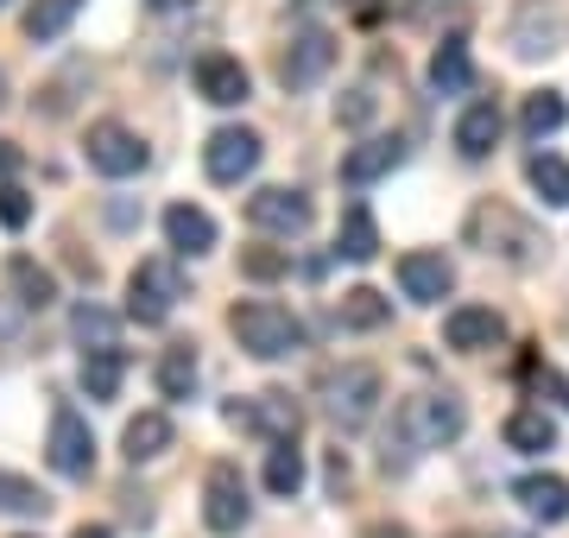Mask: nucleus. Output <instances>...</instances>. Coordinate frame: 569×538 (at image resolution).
I'll return each instance as SVG.
<instances>
[{
  "label": "nucleus",
  "instance_id": "obj_34",
  "mask_svg": "<svg viewBox=\"0 0 569 538\" xmlns=\"http://www.w3.org/2000/svg\"><path fill=\"white\" fill-rule=\"evenodd\" d=\"M32 222V197L20 185H0V228H26Z\"/></svg>",
  "mask_w": 569,
  "mask_h": 538
},
{
  "label": "nucleus",
  "instance_id": "obj_19",
  "mask_svg": "<svg viewBox=\"0 0 569 538\" xmlns=\"http://www.w3.org/2000/svg\"><path fill=\"white\" fill-rule=\"evenodd\" d=\"M512 500H519L531 519H545V526L569 519V481L563 476H519L512 481Z\"/></svg>",
  "mask_w": 569,
  "mask_h": 538
},
{
  "label": "nucleus",
  "instance_id": "obj_3",
  "mask_svg": "<svg viewBox=\"0 0 569 538\" xmlns=\"http://www.w3.org/2000/svg\"><path fill=\"white\" fill-rule=\"evenodd\" d=\"M380 399H387V380H380V368H367V361H348L342 373L323 380V412L336 431H361L367 418L380 412Z\"/></svg>",
  "mask_w": 569,
  "mask_h": 538
},
{
  "label": "nucleus",
  "instance_id": "obj_39",
  "mask_svg": "<svg viewBox=\"0 0 569 538\" xmlns=\"http://www.w3.org/2000/svg\"><path fill=\"white\" fill-rule=\"evenodd\" d=\"M0 171H20V152H13V140H0Z\"/></svg>",
  "mask_w": 569,
  "mask_h": 538
},
{
  "label": "nucleus",
  "instance_id": "obj_10",
  "mask_svg": "<svg viewBox=\"0 0 569 538\" xmlns=\"http://www.w3.org/2000/svg\"><path fill=\"white\" fill-rule=\"evenodd\" d=\"M336 70V39H329L323 26H305L298 39H291V51L279 58V83L291 89V96H305V89H317Z\"/></svg>",
  "mask_w": 569,
  "mask_h": 538
},
{
  "label": "nucleus",
  "instance_id": "obj_42",
  "mask_svg": "<svg viewBox=\"0 0 569 538\" xmlns=\"http://www.w3.org/2000/svg\"><path fill=\"white\" fill-rule=\"evenodd\" d=\"M0 108H7V77H0Z\"/></svg>",
  "mask_w": 569,
  "mask_h": 538
},
{
  "label": "nucleus",
  "instance_id": "obj_37",
  "mask_svg": "<svg viewBox=\"0 0 569 538\" xmlns=\"http://www.w3.org/2000/svg\"><path fill=\"white\" fill-rule=\"evenodd\" d=\"M545 393H550V399H557V406L569 412V380H563V373H550V368H545Z\"/></svg>",
  "mask_w": 569,
  "mask_h": 538
},
{
  "label": "nucleus",
  "instance_id": "obj_24",
  "mask_svg": "<svg viewBox=\"0 0 569 538\" xmlns=\"http://www.w3.org/2000/svg\"><path fill=\"white\" fill-rule=\"evenodd\" d=\"M77 13H82V0H32V7H26V39H32V44L63 39Z\"/></svg>",
  "mask_w": 569,
  "mask_h": 538
},
{
  "label": "nucleus",
  "instance_id": "obj_21",
  "mask_svg": "<svg viewBox=\"0 0 569 538\" xmlns=\"http://www.w3.org/2000/svg\"><path fill=\"white\" fill-rule=\"evenodd\" d=\"M468 83H475V58H468V44L443 39L437 44V58H430V89H437V96H462Z\"/></svg>",
  "mask_w": 569,
  "mask_h": 538
},
{
  "label": "nucleus",
  "instance_id": "obj_23",
  "mask_svg": "<svg viewBox=\"0 0 569 538\" xmlns=\"http://www.w3.org/2000/svg\"><path fill=\"white\" fill-rule=\"evenodd\" d=\"M526 178H531V190H538V203L545 209H569V166L557 159V152H531Z\"/></svg>",
  "mask_w": 569,
  "mask_h": 538
},
{
  "label": "nucleus",
  "instance_id": "obj_5",
  "mask_svg": "<svg viewBox=\"0 0 569 538\" xmlns=\"http://www.w3.org/2000/svg\"><path fill=\"white\" fill-rule=\"evenodd\" d=\"M228 425H241V431L266 437V444H298V425H305V412H298V399L291 393H253V399H234V406H222Z\"/></svg>",
  "mask_w": 569,
  "mask_h": 538
},
{
  "label": "nucleus",
  "instance_id": "obj_15",
  "mask_svg": "<svg viewBox=\"0 0 569 538\" xmlns=\"http://www.w3.org/2000/svg\"><path fill=\"white\" fill-rule=\"evenodd\" d=\"M247 63L228 58V51H209V58H197V96L216 108H241L247 102Z\"/></svg>",
  "mask_w": 569,
  "mask_h": 538
},
{
  "label": "nucleus",
  "instance_id": "obj_11",
  "mask_svg": "<svg viewBox=\"0 0 569 538\" xmlns=\"http://www.w3.org/2000/svg\"><path fill=\"white\" fill-rule=\"evenodd\" d=\"M310 216H317L310 197L305 190H291V185H266V190L247 197V222L260 228V235H284V241H291V235H305L310 228Z\"/></svg>",
  "mask_w": 569,
  "mask_h": 538
},
{
  "label": "nucleus",
  "instance_id": "obj_8",
  "mask_svg": "<svg viewBox=\"0 0 569 538\" xmlns=\"http://www.w3.org/2000/svg\"><path fill=\"white\" fill-rule=\"evenodd\" d=\"M82 152H89V166L102 171V178H133V171H146V159H152L146 140L121 121H96L89 140H82Z\"/></svg>",
  "mask_w": 569,
  "mask_h": 538
},
{
  "label": "nucleus",
  "instance_id": "obj_14",
  "mask_svg": "<svg viewBox=\"0 0 569 538\" xmlns=\"http://www.w3.org/2000/svg\"><path fill=\"white\" fill-rule=\"evenodd\" d=\"M500 336H507V323H500L493 305H456V311L443 317V342H449V349H462V355L493 349Z\"/></svg>",
  "mask_w": 569,
  "mask_h": 538
},
{
  "label": "nucleus",
  "instance_id": "obj_40",
  "mask_svg": "<svg viewBox=\"0 0 569 538\" xmlns=\"http://www.w3.org/2000/svg\"><path fill=\"white\" fill-rule=\"evenodd\" d=\"M70 538H114V532H108V526H77Z\"/></svg>",
  "mask_w": 569,
  "mask_h": 538
},
{
  "label": "nucleus",
  "instance_id": "obj_35",
  "mask_svg": "<svg viewBox=\"0 0 569 538\" xmlns=\"http://www.w3.org/2000/svg\"><path fill=\"white\" fill-rule=\"evenodd\" d=\"M373 108H380V102H373V89H348V102H336V121H342V127H367V121H373Z\"/></svg>",
  "mask_w": 569,
  "mask_h": 538
},
{
  "label": "nucleus",
  "instance_id": "obj_2",
  "mask_svg": "<svg viewBox=\"0 0 569 538\" xmlns=\"http://www.w3.org/2000/svg\"><path fill=\"white\" fill-rule=\"evenodd\" d=\"M228 330H234V342H241L253 361H279V355L305 349V323L284 311V305H272V298L234 305V311H228Z\"/></svg>",
  "mask_w": 569,
  "mask_h": 538
},
{
  "label": "nucleus",
  "instance_id": "obj_7",
  "mask_svg": "<svg viewBox=\"0 0 569 538\" xmlns=\"http://www.w3.org/2000/svg\"><path fill=\"white\" fill-rule=\"evenodd\" d=\"M44 456H51V469H58L63 481H82L96 469V431H89V418H82L77 406H58V412H51Z\"/></svg>",
  "mask_w": 569,
  "mask_h": 538
},
{
  "label": "nucleus",
  "instance_id": "obj_25",
  "mask_svg": "<svg viewBox=\"0 0 569 538\" xmlns=\"http://www.w3.org/2000/svg\"><path fill=\"white\" fill-rule=\"evenodd\" d=\"M336 311H342L348 330H387V323H392V298H380L373 286H355V291H342V305H336Z\"/></svg>",
  "mask_w": 569,
  "mask_h": 538
},
{
  "label": "nucleus",
  "instance_id": "obj_9",
  "mask_svg": "<svg viewBox=\"0 0 569 538\" xmlns=\"http://www.w3.org/2000/svg\"><path fill=\"white\" fill-rule=\"evenodd\" d=\"M266 140L253 133V127H216L203 146V171L216 178V185H241V178H253V166H260Z\"/></svg>",
  "mask_w": 569,
  "mask_h": 538
},
{
  "label": "nucleus",
  "instance_id": "obj_20",
  "mask_svg": "<svg viewBox=\"0 0 569 538\" xmlns=\"http://www.w3.org/2000/svg\"><path fill=\"white\" fill-rule=\"evenodd\" d=\"M171 450V418L164 412H140V418H127V431H121V456L140 469V462H159V456Z\"/></svg>",
  "mask_w": 569,
  "mask_h": 538
},
{
  "label": "nucleus",
  "instance_id": "obj_43",
  "mask_svg": "<svg viewBox=\"0 0 569 538\" xmlns=\"http://www.w3.org/2000/svg\"><path fill=\"white\" fill-rule=\"evenodd\" d=\"M0 7H7V0H0Z\"/></svg>",
  "mask_w": 569,
  "mask_h": 538
},
{
  "label": "nucleus",
  "instance_id": "obj_38",
  "mask_svg": "<svg viewBox=\"0 0 569 538\" xmlns=\"http://www.w3.org/2000/svg\"><path fill=\"white\" fill-rule=\"evenodd\" d=\"M361 538H411V526H392V519H380V526H367Z\"/></svg>",
  "mask_w": 569,
  "mask_h": 538
},
{
  "label": "nucleus",
  "instance_id": "obj_27",
  "mask_svg": "<svg viewBox=\"0 0 569 538\" xmlns=\"http://www.w3.org/2000/svg\"><path fill=\"white\" fill-rule=\"evenodd\" d=\"M121 373H127V355L121 349H102V355H82V393L89 399H114L121 393Z\"/></svg>",
  "mask_w": 569,
  "mask_h": 538
},
{
  "label": "nucleus",
  "instance_id": "obj_1",
  "mask_svg": "<svg viewBox=\"0 0 569 538\" xmlns=\"http://www.w3.org/2000/svg\"><path fill=\"white\" fill-rule=\"evenodd\" d=\"M462 425H468V406L456 393H411V399H399V406H392L387 450H380V469H387V476H406L425 450L456 444Z\"/></svg>",
  "mask_w": 569,
  "mask_h": 538
},
{
  "label": "nucleus",
  "instance_id": "obj_32",
  "mask_svg": "<svg viewBox=\"0 0 569 538\" xmlns=\"http://www.w3.org/2000/svg\"><path fill=\"white\" fill-rule=\"evenodd\" d=\"M563 121H569V102L557 96V89H538V96H526V114H519L526 140H545V133H557Z\"/></svg>",
  "mask_w": 569,
  "mask_h": 538
},
{
  "label": "nucleus",
  "instance_id": "obj_16",
  "mask_svg": "<svg viewBox=\"0 0 569 538\" xmlns=\"http://www.w3.org/2000/svg\"><path fill=\"white\" fill-rule=\"evenodd\" d=\"M164 241H171V253L197 260V253L216 248V216L197 209V203H171V209H164Z\"/></svg>",
  "mask_w": 569,
  "mask_h": 538
},
{
  "label": "nucleus",
  "instance_id": "obj_17",
  "mask_svg": "<svg viewBox=\"0 0 569 538\" xmlns=\"http://www.w3.org/2000/svg\"><path fill=\"white\" fill-rule=\"evenodd\" d=\"M500 133H507L500 102H468L462 121H456V152H462V159H488L493 146H500Z\"/></svg>",
  "mask_w": 569,
  "mask_h": 538
},
{
  "label": "nucleus",
  "instance_id": "obj_18",
  "mask_svg": "<svg viewBox=\"0 0 569 538\" xmlns=\"http://www.w3.org/2000/svg\"><path fill=\"white\" fill-rule=\"evenodd\" d=\"M380 253V222H373V209L367 203H348L342 209V228H336V260L348 267H367Z\"/></svg>",
  "mask_w": 569,
  "mask_h": 538
},
{
  "label": "nucleus",
  "instance_id": "obj_26",
  "mask_svg": "<svg viewBox=\"0 0 569 538\" xmlns=\"http://www.w3.org/2000/svg\"><path fill=\"white\" fill-rule=\"evenodd\" d=\"M298 488H305V450L298 444H272L266 450V495L291 500Z\"/></svg>",
  "mask_w": 569,
  "mask_h": 538
},
{
  "label": "nucleus",
  "instance_id": "obj_13",
  "mask_svg": "<svg viewBox=\"0 0 569 538\" xmlns=\"http://www.w3.org/2000/svg\"><path fill=\"white\" fill-rule=\"evenodd\" d=\"M449 286H456V267H449L443 253H399V291H406L411 305H443Z\"/></svg>",
  "mask_w": 569,
  "mask_h": 538
},
{
  "label": "nucleus",
  "instance_id": "obj_6",
  "mask_svg": "<svg viewBox=\"0 0 569 538\" xmlns=\"http://www.w3.org/2000/svg\"><path fill=\"white\" fill-rule=\"evenodd\" d=\"M253 519V500H247V481L234 462H209V476H203V526L216 538H234Z\"/></svg>",
  "mask_w": 569,
  "mask_h": 538
},
{
  "label": "nucleus",
  "instance_id": "obj_29",
  "mask_svg": "<svg viewBox=\"0 0 569 538\" xmlns=\"http://www.w3.org/2000/svg\"><path fill=\"white\" fill-rule=\"evenodd\" d=\"M7 279H13V291H20L26 311H44L51 298H58V279L39 267V260H26V253H13V267H7Z\"/></svg>",
  "mask_w": 569,
  "mask_h": 538
},
{
  "label": "nucleus",
  "instance_id": "obj_41",
  "mask_svg": "<svg viewBox=\"0 0 569 538\" xmlns=\"http://www.w3.org/2000/svg\"><path fill=\"white\" fill-rule=\"evenodd\" d=\"M493 538H531V532H493Z\"/></svg>",
  "mask_w": 569,
  "mask_h": 538
},
{
  "label": "nucleus",
  "instance_id": "obj_33",
  "mask_svg": "<svg viewBox=\"0 0 569 538\" xmlns=\"http://www.w3.org/2000/svg\"><path fill=\"white\" fill-rule=\"evenodd\" d=\"M241 272H247V279H284V272H291V253L253 248V253H241Z\"/></svg>",
  "mask_w": 569,
  "mask_h": 538
},
{
  "label": "nucleus",
  "instance_id": "obj_28",
  "mask_svg": "<svg viewBox=\"0 0 569 538\" xmlns=\"http://www.w3.org/2000/svg\"><path fill=\"white\" fill-rule=\"evenodd\" d=\"M70 330H77L82 355H102V349H121V323L102 311V305H77V317H70Z\"/></svg>",
  "mask_w": 569,
  "mask_h": 538
},
{
  "label": "nucleus",
  "instance_id": "obj_30",
  "mask_svg": "<svg viewBox=\"0 0 569 538\" xmlns=\"http://www.w3.org/2000/svg\"><path fill=\"white\" fill-rule=\"evenodd\" d=\"M159 393L164 399H190L197 393V349H190V342H178V349L159 355Z\"/></svg>",
  "mask_w": 569,
  "mask_h": 538
},
{
  "label": "nucleus",
  "instance_id": "obj_4",
  "mask_svg": "<svg viewBox=\"0 0 569 538\" xmlns=\"http://www.w3.org/2000/svg\"><path fill=\"white\" fill-rule=\"evenodd\" d=\"M178 298H183V272L171 260H159V253L127 272V317L146 323V330H159L164 317L178 311Z\"/></svg>",
  "mask_w": 569,
  "mask_h": 538
},
{
  "label": "nucleus",
  "instance_id": "obj_36",
  "mask_svg": "<svg viewBox=\"0 0 569 538\" xmlns=\"http://www.w3.org/2000/svg\"><path fill=\"white\" fill-rule=\"evenodd\" d=\"M348 13H355L361 26H373L380 13H387V0H348Z\"/></svg>",
  "mask_w": 569,
  "mask_h": 538
},
{
  "label": "nucleus",
  "instance_id": "obj_12",
  "mask_svg": "<svg viewBox=\"0 0 569 538\" xmlns=\"http://www.w3.org/2000/svg\"><path fill=\"white\" fill-rule=\"evenodd\" d=\"M406 166V140L399 133H373V140H361V146H348L342 152V185H380L387 171H399Z\"/></svg>",
  "mask_w": 569,
  "mask_h": 538
},
{
  "label": "nucleus",
  "instance_id": "obj_22",
  "mask_svg": "<svg viewBox=\"0 0 569 538\" xmlns=\"http://www.w3.org/2000/svg\"><path fill=\"white\" fill-rule=\"evenodd\" d=\"M507 444H512L519 456L557 450V418H550V412H531V406H519V412L507 418Z\"/></svg>",
  "mask_w": 569,
  "mask_h": 538
},
{
  "label": "nucleus",
  "instance_id": "obj_31",
  "mask_svg": "<svg viewBox=\"0 0 569 538\" xmlns=\"http://www.w3.org/2000/svg\"><path fill=\"white\" fill-rule=\"evenodd\" d=\"M51 495H44L39 481L13 476V469H0V514H20V519H44Z\"/></svg>",
  "mask_w": 569,
  "mask_h": 538
}]
</instances>
